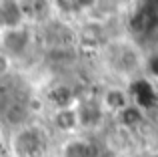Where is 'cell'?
<instances>
[{
    "mask_svg": "<svg viewBox=\"0 0 158 157\" xmlns=\"http://www.w3.org/2000/svg\"><path fill=\"white\" fill-rule=\"evenodd\" d=\"M148 157H158V155H148Z\"/></svg>",
    "mask_w": 158,
    "mask_h": 157,
    "instance_id": "3",
    "label": "cell"
},
{
    "mask_svg": "<svg viewBox=\"0 0 158 157\" xmlns=\"http://www.w3.org/2000/svg\"><path fill=\"white\" fill-rule=\"evenodd\" d=\"M8 56H4V55H0V77H4L8 73Z\"/></svg>",
    "mask_w": 158,
    "mask_h": 157,
    "instance_id": "2",
    "label": "cell"
},
{
    "mask_svg": "<svg viewBox=\"0 0 158 157\" xmlns=\"http://www.w3.org/2000/svg\"><path fill=\"white\" fill-rule=\"evenodd\" d=\"M90 145L88 143H84V141H74V143H70L68 147H66V151H64V157H90Z\"/></svg>",
    "mask_w": 158,
    "mask_h": 157,
    "instance_id": "1",
    "label": "cell"
}]
</instances>
